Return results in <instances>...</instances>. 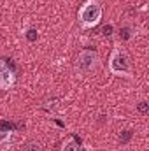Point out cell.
Wrapping results in <instances>:
<instances>
[{"label": "cell", "mask_w": 149, "mask_h": 151, "mask_svg": "<svg viewBox=\"0 0 149 151\" xmlns=\"http://www.w3.org/2000/svg\"><path fill=\"white\" fill-rule=\"evenodd\" d=\"M14 84H16V74H14V70L4 62V60H0V90H11V88H14Z\"/></svg>", "instance_id": "cell-4"}, {"label": "cell", "mask_w": 149, "mask_h": 151, "mask_svg": "<svg viewBox=\"0 0 149 151\" xmlns=\"http://www.w3.org/2000/svg\"><path fill=\"white\" fill-rule=\"evenodd\" d=\"M60 151H81V146H79V142L75 141L74 137H70V139H67L62 144V150Z\"/></svg>", "instance_id": "cell-5"}, {"label": "cell", "mask_w": 149, "mask_h": 151, "mask_svg": "<svg viewBox=\"0 0 149 151\" xmlns=\"http://www.w3.org/2000/svg\"><path fill=\"white\" fill-rule=\"evenodd\" d=\"M98 53L93 51V49H82L79 53V56L75 58V70L86 74V72H91L98 67Z\"/></svg>", "instance_id": "cell-3"}, {"label": "cell", "mask_w": 149, "mask_h": 151, "mask_svg": "<svg viewBox=\"0 0 149 151\" xmlns=\"http://www.w3.org/2000/svg\"><path fill=\"white\" fill-rule=\"evenodd\" d=\"M109 72L119 77H126L132 79L133 72H132V62H130V55L126 53L125 47L121 46H114L109 56Z\"/></svg>", "instance_id": "cell-2"}, {"label": "cell", "mask_w": 149, "mask_h": 151, "mask_svg": "<svg viewBox=\"0 0 149 151\" xmlns=\"http://www.w3.org/2000/svg\"><path fill=\"white\" fill-rule=\"evenodd\" d=\"M23 151H44V150H42V144L39 141H30L23 146Z\"/></svg>", "instance_id": "cell-6"}, {"label": "cell", "mask_w": 149, "mask_h": 151, "mask_svg": "<svg viewBox=\"0 0 149 151\" xmlns=\"http://www.w3.org/2000/svg\"><path fill=\"white\" fill-rule=\"evenodd\" d=\"M102 16H104V7L100 0H86L77 11V21L82 30L95 28L102 21Z\"/></svg>", "instance_id": "cell-1"}]
</instances>
